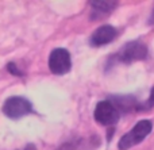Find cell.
I'll return each mask as SVG.
<instances>
[{"instance_id": "obj_2", "label": "cell", "mask_w": 154, "mask_h": 150, "mask_svg": "<svg viewBox=\"0 0 154 150\" xmlns=\"http://www.w3.org/2000/svg\"><path fill=\"white\" fill-rule=\"evenodd\" d=\"M32 112V106L22 96H11L3 104V114L11 119H19Z\"/></svg>"}, {"instance_id": "obj_10", "label": "cell", "mask_w": 154, "mask_h": 150, "mask_svg": "<svg viewBox=\"0 0 154 150\" xmlns=\"http://www.w3.org/2000/svg\"><path fill=\"white\" fill-rule=\"evenodd\" d=\"M150 23L154 24V11H153V14H152V18H150Z\"/></svg>"}, {"instance_id": "obj_5", "label": "cell", "mask_w": 154, "mask_h": 150, "mask_svg": "<svg viewBox=\"0 0 154 150\" xmlns=\"http://www.w3.org/2000/svg\"><path fill=\"white\" fill-rule=\"evenodd\" d=\"M147 56V47L145 43L139 41H133V42L126 43L119 51L118 57L122 62H133L143 60Z\"/></svg>"}, {"instance_id": "obj_9", "label": "cell", "mask_w": 154, "mask_h": 150, "mask_svg": "<svg viewBox=\"0 0 154 150\" xmlns=\"http://www.w3.org/2000/svg\"><path fill=\"white\" fill-rule=\"evenodd\" d=\"M22 150H37V149H35V146H32V145H27L26 148L22 149Z\"/></svg>"}, {"instance_id": "obj_8", "label": "cell", "mask_w": 154, "mask_h": 150, "mask_svg": "<svg viewBox=\"0 0 154 150\" xmlns=\"http://www.w3.org/2000/svg\"><path fill=\"white\" fill-rule=\"evenodd\" d=\"M8 70H10V73H14V75H18V76H22V73L20 72H18L19 69H16V66H15V64H8Z\"/></svg>"}, {"instance_id": "obj_7", "label": "cell", "mask_w": 154, "mask_h": 150, "mask_svg": "<svg viewBox=\"0 0 154 150\" xmlns=\"http://www.w3.org/2000/svg\"><path fill=\"white\" fill-rule=\"evenodd\" d=\"M91 7H92V19L96 18H103L104 15L112 12L116 8V2H89Z\"/></svg>"}, {"instance_id": "obj_3", "label": "cell", "mask_w": 154, "mask_h": 150, "mask_svg": "<svg viewBox=\"0 0 154 150\" xmlns=\"http://www.w3.org/2000/svg\"><path fill=\"white\" fill-rule=\"evenodd\" d=\"M95 121L103 126H111L119 119V110L115 107L111 100H101L95 107Z\"/></svg>"}, {"instance_id": "obj_4", "label": "cell", "mask_w": 154, "mask_h": 150, "mask_svg": "<svg viewBox=\"0 0 154 150\" xmlns=\"http://www.w3.org/2000/svg\"><path fill=\"white\" fill-rule=\"evenodd\" d=\"M72 61H70V54L66 49L57 47L49 56V69L56 75H64L70 70Z\"/></svg>"}, {"instance_id": "obj_6", "label": "cell", "mask_w": 154, "mask_h": 150, "mask_svg": "<svg viewBox=\"0 0 154 150\" xmlns=\"http://www.w3.org/2000/svg\"><path fill=\"white\" fill-rule=\"evenodd\" d=\"M118 35V30L114 26L109 24H104L100 26L99 29H96L93 31V34L91 35V45L92 46H104L107 43L112 42Z\"/></svg>"}, {"instance_id": "obj_1", "label": "cell", "mask_w": 154, "mask_h": 150, "mask_svg": "<svg viewBox=\"0 0 154 150\" xmlns=\"http://www.w3.org/2000/svg\"><path fill=\"white\" fill-rule=\"evenodd\" d=\"M152 130H153V123L150 121H147V119L139 121L130 131L126 133V134L120 138L118 146H119L120 150H127V149L134 148L135 145L141 143L142 141L152 133Z\"/></svg>"}]
</instances>
